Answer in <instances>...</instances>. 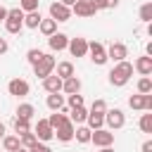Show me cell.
I'll return each mask as SVG.
<instances>
[{"label":"cell","instance_id":"cell-34","mask_svg":"<svg viewBox=\"0 0 152 152\" xmlns=\"http://www.w3.org/2000/svg\"><path fill=\"white\" fill-rule=\"evenodd\" d=\"M69 107H71V109H74V107H83V95L71 93V95H69Z\"/></svg>","mask_w":152,"mask_h":152},{"label":"cell","instance_id":"cell-18","mask_svg":"<svg viewBox=\"0 0 152 152\" xmlns=\"http://www.w3.org/2000/svg\"><path fill=\"white\" fill-rule=\"evenodd\" d=\"M135 69H138L142 76H150V74H152V57H138V59H135Z\"/></svg>","mask_w":152,"mask_h":152},{"label":"cell","instance_id":"cell-1","mask_svg":"<svg viewBox=\"0 0 152 152\" xmlns=\"http://www.w3.org/2000/svg\"><path fill=\"white\" fill-rule=\"evenodd\" d=\"M131 76H133V64L126 62V59H121V62H116V66L109 71V83L116 86V88H121V86L128 83Z\"/></svg>","mask_w":152,"mask_h":152},{"label":"cell","instance_id":"cell-27","mask_svg":"<svg viewBox=\"0 0 152 152\" xmlns=\"http://www.w3.org/2000/svg\"><path fill=\"white\" fill-rule=\"evenodd\" d=\"M28 121H31V119H24V116H17V119H14V131H17V135H21V133H26V131L31 128Z\"/></svg>","mask_w":152,"mask_h":152},{"label":"cell","instance_id":"cell-2","mask_svg":"<svg viewBox=\"0 0 152 152\" xmlns=\"http://www.w3.org/2000/svg\"><path fill=\"white\" fill-rule=\"evenodd\" d=\"M21 26H24V12H21L19 7L7 10V17H5V28H7L10 33H19V31H21Z\"/></svg>","mask_w":152,"mask_h":152},{"label":"cell","instance_id":"cell-13","mask_svg":"<svg viewBox=\"0 0 152 152\" xmlns=\"http://www.w3.org/2000/svg\"><path fill=\"white\" fill-rule=\"evenodd\" d=\"M55 135H57V140H62V142H69V140H74V124L66 119L59 128H55Z\"/></svg>","mask_w":152,"mask_h":152},{"label":"cell","instance_id":"cell-8","mask_svg":"<svg viewBox=\"0 0 152 152\" xmlns=\"http://www.w3.org/2000/svg\"><path fill=\"white\" fill-rule=\"evenodd\" d=\"M7 90H10V95H17V97H26L28 95V83L24 81V78H12L10 83H7Z\"/></svg>","mask_w":152,"mask_h":152},{"label":"cell","instance_id":"cell-32","mask_svg":"<svg viewBox=\"0 0 152 152\" xmlns=\"http://www.w3.org/2000/svg\"><path fill=\"white\" fill-rule=\"evenodd\" d=\"M138 90H140V93H152V78H150V76H142V78L138 81Z\"/></svg>","mask_w":152,"mask_h":152},{"label":"cell","instance_id":"cell-43","mask_svg":"<svg viewBox=\"0 0 152 152\" xmlns=\"http://www.w3.org/2000/svg\"><path fill=\"white\" fill-rule=\"evenodd\" d=\"M59 2H62V5H66V7H69V5H74V2H76V0H59Z\"/></svg>","mask_w":152,"mask_h":152},{"label":"cell","instance_id":"cell-37","mask_svg":"<svg viewBox=\"0 0 152 152\" xmlns=\"http://www.w3.org/2000/svg\"><path fill=\"white\" fill-rule=\"evenodd\" d=\"M90 112H100V114H104V112H107V102H104V100H95L93 107H90Z\"/></svg>","mask_w":152,"mask_h":152},{"label":"cell","instance_id":"cell-25","mask_svg":"<svg viewBox=\"0 0 152 152\" xmlns=\"http://www.w3.org/2000/svg\"><path fill=\"white\" fill-rule=\"evenodd\" d=\"M64 121H66L64 112H55V114H50V119H48V124H50V128H52V131H55V128H59Z\"/></svg>","mask_w":152,"mask_h":152},{"label":"cell","instance_id":"cell-7","mask_svg":"<svg viewBox=\"0 0 152 152\" xmlns=\"http://www.w3.org/2000/svg\"><path fill=\"white\" fill-rule=\"evenodd\" d=\"M69 17H71V10L66 5H62V2H52L50 5V19H55V21H69Z\"/></svg>","mask_w":152,"mask_h":152},{"label":"cell","instance_id":"cell-22","mask_svg":"<svg viewBox=\"0 0 152 152\" xmlns=\"http://www.w3.org/2000/svg\"><path fill=\"white\" fill-rule=\"evenodd\" d=\"M57 76L64 81V78H69V76H74V64L71 62H59L57 64Z\"/></svg>","mask_w":152,"mask_h":152},{"label":"cell","instance_id":"cell-4","mask_svg":"<svg viewBox=\"0 0 152 152\" xmlns=\"http://www.w3.org/2000/svg\"><path fill=\"white\" fill-rule=\"evenodd\" d=\"M128 104H131V109H145V112H150L152 109V93L133 95V97H128Z\"/></svg>","mask_w":152,"mask_h":152},{"label":"cell","instance_id":"cell-23","mask_svg":"<svg viewBox=\"0 0 152 152\" xmlns=\"http://www.w3.org/2000/svg\"><path fill=\"white\" fill-rule=\"evenodd\" d=\"M38 28H40V31H43L45 36H52V33L57 31V21H55V19H40Z\"/></svg>","mask_w":152,"mask_h":152},{"label":"cell","instance_id":"cell-20","mask_svg":"<svg viewBox=\"0 0 152 152\" xmlns=\"http://www.w3.org/2000/svg\"><path fill=\"white\" fill-rule=\"evenodd\" d=\"M40 12L38 10H33V12H26L24 14V26H28V28H38V24H40Z\"/></svg>","mask_w":152,"mask_h":152},{"label":"cell","instance_id":"cell-36","mask_svg":"<svg viewBox=\"0 0 152 152\" xmlns=\"http://www.w3.org/2000/svg\"><path fill=\"white\" fill-rule=\"evenodd\" d=\"M43 55H45V52H40V50H36V48H33V50H28V52H26V59H28L31 64H36Z\"/></svg>","mask_w":152,"mask_h":152},{"label":"cell","instance_id":"cell-16","mask_svg":"<svg viewBox=\"0 0 152 152\" xmlns=\"http://www.w3.org/2000/svg\"><path fill=\"white\" fill-rule=\"evenodd\" d=\"M43 88H45L48 93H59V90H62V78H59L57 74H50V76L43 78Z\"/></svg>","mask_w":152,"mask_h":152},{"label":"cell","instance_id":"cell-29","mask_svg":"<svg viewBox=\"0 0 152 152\" xmlns=\"http://www.w3.org/2000/svg\"><path fill=\"white\" fill-rule=\"evenodd\" d=\"M36 114V109H33V104H19L17 107V116H24V119H31Z\"/></svg>","mask_w":152,"mask_h":152},{"label":"cell","instance_id":"cell-15","mask_svg":"<svg viewBox=\"0 0 152 152\" xmlns=\"http://www.w3.org/2000/svg\"><path fill=\"white\" fill-rule=\"evenodd\" d=\"M52 135H55V131L50 128L48 119H38V124H36V138L38 140H50Z\"/></svg>","mask_w":152,"mask_h":152},{"label":"cell","instance_id":"cell-17","mask_svg":"<svg viewBox=\"0 0 152 152\" xmlns=\"http://www.w3.org/2000/svg\"><path fill=\"white\" fill-rule=\"evenodd\" d=\"M86 121H88V128H90V131H97V128L104 126V114H100V112H88Z\"/></svg>","mask_w":152,"mask_h":152},{"label":"cell","instance_id":"cell-44","mask_svg":"<svg viewBox=\"0 0 152 152\" xmlns=\"http://www.w3.org/2000/svg\"><path fill=\"white\" fill-rule=\"evenodd\" d=\"M0 138H5V124H0Z\"/></svg>","mask_w":152,"mask_h":152},{"label":"cell","instance_id":"cell-26","mask_svg":"<svg viewBox=\"0 0 152 152\" xmlns=\"http://www.w3.org/2000/svg\"><path fill=\"white\" fill-rule=\"evenodd\" d=\"M90 133H93V131H90V128H86V126H83V128H74V138H76L78 142H83V145H86V142H90Z\"/></svg>","mask_w":152,"mask_h":152},{"label":"cell","instance_id":"cell-40","mask_svg":"<svg viewBox=\"0 0 152 152\" xmlns=\"http://www.w3.org/2000/svg\"><path fill=\"white\" fill-rule=\"evenodd\" d=\"M7 50H10V45H7V40H5V38H0V55H5Z\"/></svg>","mask_w":152,"mask_h":152},{"label":"cell","instance_id":"cell-42","mask_svg":"<svg viewBox=\"0 0 152 152\" xmlns=\"http://www.w3.org/2000/svg\"><path fill=\"white\" fill-rule=\"evenodd\" d=\"M5 17H7V10H5V7H0V21H2Z\"/></svg>","mask_w":152,"mask_h":152},{"label":"cell","instance_id":"cell-24","mask_svg":"<svg viewBox=\"0 0 152 152\" xmlns=\"http://www.w3.org/2000/svg\"><path fill=\"white\" fill-rule=\"evenodd\" d=\"M2 147H5L7 152H12V150L21 147V140H19V135H5V138H2Z\"/></svg>","mask_w":152,"mask_h":152},{"label":"cell","instance_id":"cell-14","mask_svg":"<svg viewBox=\"0 0 152 152\" xmlns=\"http://www.w3.org/2000/svg\"><path fill=\"white\" fill-rule=\"evenodd\" d=\"M48 43H50V50H64L66 45H69V38H66V33H52V36H48Z\"/></svg>","mask_w":152,"mask_h":152},{"label":"cell","instance_id":"cell-38","mask_svg":"<svg viewBox=\"0 0 152 152\" xmlns=\"http://www.w3.org/2000/svg\"><path fill=\"white\" fill-rule=\"evenodd\" d=\"M28 152H52L48 145H40V142H36L33 147H28Z\"/></svg>","mask_w":152,"mask_h":152},{"label":"cell","instance_id":"cell-28","mask_svg":"<svg viewBox=\"0 0 152 152\" xmlns=\"http://www.w3.org/2000/svg\"><path fill=\"white\" fill-rule=\"evenodd\" d=\"M19 140H21V147H26V150H28V147H33V145L38 142V138H36V133H31V131H26V133H21V138H19Z\"/></svg>","mask_w":152,"mask_h":152},{"label":"cell","instance_id":"cell-12","mask_svg":"<svg viewBox=\"0 0 152 152\" xmlns=\"http://www.w3.org/2000/svg\"><path fill=\"white\" fill-rule=\"evenodd\" d=\"M126 55H128V50H126V45H124V43H112V45H109V50H107V59H114V62L126 59Z\"/></svg>","mask_w":152,"mask_h":152},{"label":"cell","instance_id":"cell-11","mask_svg":"<svg viewBox=\"0 0 152 152\" xmlns=\"http://www.w3.org/2000/svg\"><path fill=\"white\" fill-rule=\"evenodd\" d=\"M66 48H69V52H71L74 57H83V55L88 52V43H86V38H71Z\"/></svg>","mask_w":152,"mask_h":152},{"label":"cell","instance_id":"cell-39","mask_svg":"<svg viewBox=\"0 0 152 152\" xmlns=\"http://www.w3.org/2000/svg\"><path fill=\"white\" fill-rule=\"evenodd\" d=\"M116 5H119V0H102V10H112Z\"/></svg>","mask_w":152,"mask_h":152},{"label":"cell","instance_id":"cell-5","mask_svg":"<svg viewBox=\"0 0 152 152\" xmlns=\"http://www.w3.org/2000/svg\"><path fill=\"white\" fill-rule=\"evenodd\" d=\"M104 124H107L112 131H116V128H121V126L126 124V116H124L121 109H107V112H104Z\"/></svg>","mask_w":152,"mask_h":152},{"label":"cell","instance_id":"cell-6","mask_svg":"<svg viewBox=\"0 0 152 152\" xmlns=\"http://www.w3.org/2000/svg\"><path fill=\"white\" fill-rule=\"evenodd\" d=\"M90 142H95L97 147H107L114 142V133L112 131H104V128H97L95 133H90Z\"/></svg>","mask_w":152,"mask_h":152},{"label":"cell","instance_id":"cell-19","mask_svg":"<svg viewBox=\"0 0 152 152\" xmlns=\"http://www.w3.org/2000/svg\"><path fill=\"white\" fill-rule=\"evenodd\" d=\"M62 90L69 93V95H71V93H78V90H81V81H78L76 76H69V78L62 81Z\"/></svg>","mask_w":152,"mask_h":152},{"label":"cell","instance_id":"cell-31","mask_svg":"<svg viewBox=\"0 0 152 152\" xmlns=\"http://www.w3.org/2000/svg\"><path fill=\"white\" fill-rule=\"evenodd\" d=\"M140 131L142 133H152V114H142L140 116Z\"/></svg>","mask_w":152,"mask_h":152},{"label":"cell","instance_id":"cell-35","mask_svg":"<svg viewBox=\"0 0 152 152\" xmlns=\"http://www.w3.org/2000/svg\"><path fill=\"white\" fill-rule=\"evenodd\" d=\"M21 12H33V10H38V0H21V7H19Z\"/></svg>","mask_w":152,"mask_h":152},{"label":"cell","instance_id":"cell-10","mask_svg":"<svg viewBox=\"0 0 152 152\" xmlns=\"http://www.w3.org/2000/svg\"><path fill=\"white\" fill-rule=\"evenodd\" d=\"M74 12L78 14V17H95V5L90 2V0H76L74 2Z\"/></svg>","mask_w":152,"mask_h":152},{"label":"cell","instance_id":"cell-33","mask_svg":"<svg viewBox=\"0 0 152 152\" xmlns=\"http://www.w3.org/2000/svg\"><path fill=\"white\" fill-rule=\"evenodd\" d=\"M140 19H142V21H150V19H152V2H145V5L140 7Z\"/></svg>","mask_w":152,"mask_h":152},{"label":"cell","instance_id":"cell-21","mask_svg":"<svg viewBox=\"0 0 152 152\" xmlns=\"http://www.w3.org/2000/svg\"><path fill=\"white\" fill-rule=\"evenodd\" d=\"M45 102H48V107H50V109H52V112H59V109H62V107H64V97H62V95H59V93H50V95H48V100H45Z\"/></svg>","mask_w":152,"mask_h":152},{"label":"cell","instance_id":"cell-45","mask_svg":"<svg viewBox=\"0 0 152 152\" xmlns=\"http://www.w3.org/2000/svg\"><path fill=\"white\" fill-rule=\"evenodd\" d=\"M12 152H28L26 147H17V150H12Z\"/></svg>","mask_w":152,"mask_h":152},{"label":"cell","instance_id":"cell-3","mask_svg":"<svg viewBox=\"0 0 152 152\" xmlns=\"http://www.w3.org/2000/svg\"><path fill=\"white\" fill-rule=\"evenodd\" d=\"M55 64H57V62H55V57H52V55H43V57L33 64V71H36V76H38V78H45V76H50V74H52Z\"/></svg>","mask_w":152,"mask_h":152},{"label":"cell","instance_id":"cell-41","mask_svg":"<svg viewBox=\"0 0 152 152\" xmlns=\"http://www.w3.org/2000/svg\"><path fill=\"white\" fill-rule=\"evenodd\" d=\"M142 152H152V140H145L142 142Z\"/></svg>","mask_w":152,"mask_h":152},{"label":"cell","instance_id":"cell-9","mask_svg":"<svg viewBox=\"0 0 152 152\" xmlns=\"http://www.w3.org/2000/svg\"><path fill=\"white\" fill-rule=\"evenodd\" d=\"M88 52H90V59L100 66L107 62V50L102 48V43H88Z\"/></svg>","mask_w":152,"mask_h":152},{"label":"cell","instance_id":"cell-30","mask_svg":"<svg viewBox=\"0 0 152 152\" xmlns=\"http://www.w3.org/2000/svg\"><path fill=\"white\" fill-rule=\"evenodd\" d=\"M86 116H88L86 107H74V109H71V121L81 124V121H86Z\"/></svg>","mask_w":152,"mask_h":152},{"label":"cell","instance_id":"cell-46","mask_svg":"<svg viewBox=\"0 0 152 152\" xmlns=\"http://www.w3.org/2000/svg\"><path fill=\"white\" fill-rule=\"evenodd\" d=\"M100 152H114V150H112V147H109V145H107V147H102V150H100Z\"/></svg>","mask_w":152,"mask_h":152}]
</instances>
